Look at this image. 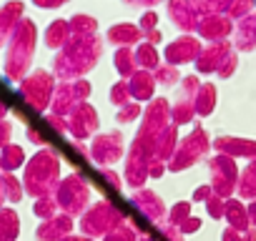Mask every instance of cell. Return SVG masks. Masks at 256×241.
I'll use <instances>...</instances> for the list:
<instances>
[{
  "instance_id": "cell-57",
  "label": "cell",
  "mask_w": 256,
  "mask_h": 241,
  "mask_svg": "<svg viewBox=\"0 0 256 241\" xmlns=\"http://www.w3.org/2000/svg\"><path fill=\"white\" fill-rule=\"evenodd\" d=\"M138 241H156V238H151V236H138Z\"/></svg>"
},
{
  "instance_id": "cell-21",
  "label": "cell",
  "mask_w": 256,
  "mask_h": 241,
  "mask_svg": "<svg viewBox=\"0 0 256 241\" xmlns=\"http://www.w3.org/2000/svg\"><path fill=\"white\" fill-rule=\"evenodd\" d=\"M228 56H231V53H228V46H214V48H208V50L201 56L198 70H201V73H214L216 68L224 66V60H226Z\"/></svg>"
},
{
  "instance_id": "cell-32",
  "label": "cell",
  "mask_w": 256,
  "mask_h": 241,
  "mask_svg": "<svg viewBox=\"0 0 256 241\" xmlns=\"http://www.w3.org/2000/svg\"><path fill=\"white\" fill-rule=\"evenodd\" d=\"M136 38H138V30H136L134 26H118V28L110 30V40H113V43H120V46L134 43Z\"/></svg>"
},
{
  "instance_id": "cell-6",
  "label": "cell",
  "mask_w": 256,
  "mask_h": 241,
  "mask_svg": "<svg viewBox=\"0 0 256 241\" xmlns=\"http://www.w3.org/2000/svg\"><path fill=\"white\" fill-rule=\"evenodd\" d=\"M56 204L66 216H83L90 204V186L80 174H70L58 184L56 191Z\"/></svg>"
},
{
  "instance_id": "cell-42",
  "label": "cell",
  "mask_w": 256,
  "mask_h": 241,
  "mask_svg": "<svg viewBox=\"0 0 256 241\" xmlns=\"http://www.w3.org/2000/svg\"><path fill=\"white\" fill-rule=\"evenodd\" d=\"M100 176H103V181H106L110 188H116V191L123 188V181H120V176H118L116 171H110V168H100Z\"/></svg>"
},
{
  "instance_id": "cell-45",
  "label": "cell",
  "mask_w": 256,
  "mask_h": 241,
  "mask_svg": "<svg viewBox=\"0 0 256 241\" xmlns=\"http://www.w3.org/2000/svg\"><path fill=\"white\" fill-rule=\"evenodd\" d=\"M156 80L164 83V86H171L174 80H178V73H176V68H161L156 73Z\"/></svg>"
},
{
  "instance_id": "cell-3",
  "label": "cell",
  "mask_w": 256,
  "mask_h": 241,
  "mask_svg": "<svg viewBox=\"0 0 256 241\" xmlns=\"http://www.w3.org/2000/svg\"><path fill=\"white\" fill-rule=\"evenodd\" d=\"M100 56V43L98 38H78L73 46H68L58 60H56V73L60 78H76L80 73H86L88 68H93L96 58Z\"/></svg>"
},
{
  "instance_id": "cell-56",
  "label": "cell",
  "mask_w": 256,
  "mask_h": 241,
  "mask_svg": "<svg viewBox=\"0 0 256 241\" xmlns=\"http://www.w3.org/2000/svg\"><path fill=\"white\" fill-rule=\"evenodd\" d=\"M6 116H8V106H6L3 100H0V120H3Z\"/></svg>"
},
{
  "instance_id": "cell-15",
  "label": "cell",
  "mask_w": 256,
  "mask_h": 241,
  "mask_svg": "<svg viewBox=\"0 0 256 241\" xmlns=\"http://www.w3.org/2000/svg\"><path fill=\"white\" fill-rule=\"evenodd\" d=\"M216 154H224L228 158H256V141L251 138H234V136H221L214 141Z\"/></svg>"
},
{
  "instance_id": "cell-46",
  "label": "cell",
  "mask_w": 256,
  "mask_h": 241,
  "mask_svg": "<svg viewBox=\"0 0 256 241\" xmlns=\"http://www.w3.org/2000/svg\"><path fill=\"white\" fill-rule=\"evenodd\" d=\"M211 196H214V188H211V186H198V188L194 191V201H196V204H206Z\"/></svg>"
},
{
  "instance_id": "cell-29",
  "label": "cell",
  "mask_w": 256,
  "mask_h": 241,
  "mask_svg": "<svg viewBox=\"0 0 256 241\" xmlns=\"http://www.w3.org/2000/svg\"><path fill=\"white\" fill-rule=\"evenodd\" d=\"M254 46H256V18H248V20L241 26L238 48H241V50H251Z\"/></svg>"
},
{
  "instance_id": "cell-14",
  "label": "cell",
  "mask_w": 256,
  "mask_h": 241,
  "mask_svg": "<svg viewBox=\"0 0 256 241\" xmlns=\"http://www.w3.org/2000/svg\"><path fill=\"white\" fill-rule=\"evenodd\" d=\"M73 226H76L73 216L58 214V216L43 221V224L36 228V236H38V241H63L66 236L73 234Z\"/></svg>"
},
{
  "instance_id": "cell-9",
  "label": "cell",
  "mask_w": 256,
  "mask_h": 241,
  "mask_svg": "<svg viewBox=\"0 0 256 241\" xmlns=\"http://www.w3.org/2000/svg\"><path fill=\"white\" fill-rule=\"evenodd\" d=\"M123 156V136L120 134H100V136H93L90 141V151H88V158L100 166V168H108L110 164L120 161Z\"/></svg>"
},
{
  "instance_id": "cell-7",
  "label": "cell",
  "mask_w": 256,
  "mask_h": 241,
  "mask_svg": "<svg viewBox=\"0 0 256 241\" xmlns=\"http://www.w3.org/2000/svg\"><path fill=\"white\" fill-rule=\"evenodd\" d=\"M208 174H211V188H214V194L228 201L236 194V186H238L236 158H228L224 154H216L208 161Z\"/></svg>"
},
{
  "instance_id": "cell-23",
  "label": "cell",
  "mask_w": 256,
  "mask_h": 241,
  "mask_svg": "<svg viewBox=\"0 0 256 241\" xmlns=\"http://www.w3.org/2000/svg\"><path fill=\"white\" fill-rule=\"evenodd\" d=\"M20 234V218L13 208H0V241H16Z\"/></svg>"
},
{
  "instance_id": "cell-11",
  "label": "cell",
  "mask_w": 256,
  "mask_h": 241,
  "mask_svg": "<svg viewBox=\"0 0 256 241\" xmlns=\"http://www.w3.org/2000/svg\"><path fill=\"white\" fill-rule=\"evenodd\" d=\"M151 164H154V158L146 154V151H141L136 144H131V148H128V156H126V184L131 186L134 191H138V188H144V184L148 181V171H151Z\"/></svg>"
},
{
  "instance_id": "cell-38",
  "label": "cell",
  "mask_w": 256,
  "mask_h": 241,
  "mask_svg": "<svg viewBox=\"0 0 256 241\" xmlns=\"http://www.w3.org/2000/svg\"><path fill=\"white\" fill-rule=\"evenodd\" d=\"M206 211H208V216L211 218H224V214H226V198H221V196H211L208 201H206Z\"/></svg>"
},
{
  "instance_id": "cell-26",
  "label": "cell",
  "mask_w": 256,
  "mask_h": 241,
  "mask_svg": "<svg viewBox=\"0 0 256 241\" xmlns=\"http://www.w3.org/2000/svg\"><path fill=\"white\" fill-rule=\"evenodd\" d=\"M196 116V108H194V100H186V98H178L176 106L171 108V124L174 126H186L191 124Z\"/></svg>"
},
{
  "instance_id": "cell-31",
  "label": "cell",
  "mask_w": 256,
  "mask_h": 241,
  "mask_svg": "<svg viewBox=\"0 0 256 241\" xmlns=\"http://www.w3.org/2000/svg\"><path fill=\"white\" fill-rule=\"evenodd\" d=\"M188 216H191V201H178V204L168 211V224L178 228V226H181Z\"/></svg>"
},
{
  "instance_id": "cell-25",
  "label": "cell",
  "mask_w": 256,
  "mask_h": 241,
  "mask_svg": "<svg viewBox=\"0 0 256 241\" xmlns=\"http://www.w3.org/2000/svg\"><path fill=\"white\" fill-rule=\"evenodd\" d=\"M194 108H196L198 116H211L214 113V108H216V88L211 83L198 88V93L194 98Z\"/></svg>"
},
{
  "instance_id": "cell-30",
  "label": "cell",
  "mask_w": 256,
  "mask_h": 241,
  "mask_svg": "<svg viewBox=\"0 0 256 241\" xmlns=\"http://www.w3.org/2000/svg\"><path fill=\"white\" fill-rule=\"evenodd\" d=\"M3 186H6V198H8V201H16V204H18V201L23 198V191H26V188L20 186V181H18L13 174H6V176H3Z\"/></svg>"
},
{
  "instance_id": "cell-22",
  "label": "cell",
  "mask_w": 256,
  "mask_h": 241,
  "mask_svg": "<svg viewBox=\"0 0 256 241\" xmlns=\"http://www.w3.org/2000/svg\"><path fill=\"white\" fill-rule=\"evenodd\" d=\"M26 164V154L20 146L16 144H8L0 148V171H6V174H13L16 168H20Z\"/></svg>"
},
{
  "instance_id": "cell-54",
  "label": "cell",
  "mask_w": 256,
  "mask_h": 241,
  "mask_svg": "<svg viewBox=\"0 0 256 241\" xmlns=\"http://www.w3.org/2000/svg\"><path fill=\"white\" fill-rule=\"evenodd\" d=\"M63 241H96V238H88V236H73V234H70V236H66Z\"/></svg>"
},
{
  "instance_id": "cell-48",
  "label": "cell",
  "mask_w": 256,
  "mask_h": 241,
  "mask_svg": "<svg viewBox=\"0 0 256 241\" xmlns=\"http://www.w3.org/2000/svg\"><path fill=\"white\" fill-rule=\"evenodd\" d=\"M164 174H166V164L154 161V164H151V171H148V178H161Z\"/></svg>"
},
{
  "instance_id": "cell-55",
  "label": "cell",
  "mask_w": 256,
  "mask_h": 241,
  "mask_svg": "<svg viewBox=\"0 0 256 241\" xmlns=\"http://www.w3.org/2000/svg\"><path fill=\"white\" fill-rule=\"evenodd\" d=\"M3 201H8V198H6V186H3V176H0V206H3Z\"/></svg>"
},
{
  "instance_id": "cell-34",
  "label": "cell",
  "mask_w": 256,
  "mask_h": 241,
  "mask_svg": "<svg viewBox=\"0 0 256 241\" xmlns=\"http://www.w3.org/2000/svg\"><path fill=\"white\" fill-rule=\"evenodd\" d=\"M66 36H68V26L66 23H56V26H50L48 28V46L50 48H58V46H63L66 43Z\"/></svg>"
},
{
  "instance_id": "cell-10",
  "label": "cell",
  "mask_w": 256,
  "mask_h": 241,
  "mask_svg": "<svg viewBox=\"0 0 256 241\" xmlns=\"http://www.w3.org/2000/svg\"><path fill=\"white\" fill-rule=\"evenodd\" d=\"M96 131H98V113H96V108L88 106L86 100L78 103L68 113V134L76 141H86V138H93Z\"/></svg>"
},
{
  "instance_id": "cell-33",
  "label": "cell",
  "mask_w": 256,
  "mask_h": 241,
  "mask_svg": "<svg viewBox=\"0 0 256 241\" xmlns=\"http://www.w3.org/2000/svg\"><path fill=\"white\" fill-rule=\"evenodd\" d=\"M103 241H138V231L131 226V224H123V226H118L116 231H110Z\"/></svg>"
},
{
  "instance_id": "cell-4",
  "label": "cell",
  "mask_w": 256,
  "mask_h": 241,
  "mask_svg": "<svg viewBox=\"0 0 256 241\" xmlns=\"http://www.w3.org/2000/svg\"><path fill=\"white\" fill-rule=\"evenodd\" d=\"M126 224L123 211L110 204V201H96L93 206H88V211L80 216V231L88 238H106L110 231H116L118 226Z\"/></svg>"
},
{
  "instance_id": "cell-51",
  "label": "cell",
  "mask_w": 256,
  "mask_h": 241,
  "mask_svg": "<svg viewBox=\"0 0 256 241\" xmlns=\"http://www.w3.org/2000/svg\"><path fill=\"white\" fill-rule=\"evenodd\" d=\"M28 138H30L33 144H38V146H43V144H46V138H43V136H40L38 131H33V128L28 131Z\"/></svg>"
},
{
  "instance_id": "cell-50",
  "label": "cell",
  "mask_w": 256,
  "mask_h": 241,
  "mask_svg": "<svg viewBox=\"0 0 256 241\" xmlns=\"http://www.w3.org/2000/svg\"><path fill=\"white\" fill-rule=\"evenodd\" d=\"M40 8H56V6H63L66 0H36Z\"/></svg>"
},
{
  "instance_id": "cell-1",
  "label": "cell",
  "mask_w": 256,
  "mask_h": 241,
  "mask_svg": "<svg viewBox=\"0 0 256 241\" xmlns=\"http://www.w3.org/2000/svg\"><path fill=\"white\" fill-rule=\"evenodd\" d=\"M58 184H60V158L56 151L43 148L28 161L23 188L33 198H46V196H56Z\"/></svg>"
},
{
  "instance_id": "cell-53",
  "label": "cell",
  "mask_w": 256,
  "mask_h": 241,
  "mask_svg": "<svg viewBox=\"0 0 256 241\" xmlns=\"http://www.w3.org/2000/svg\"><path fill=\"white\" fill-rule=\"evenodd\" d=\"M73 148H76V151H78L80 156H88V148H86V146H83L80 141H76V144H73Z\"/></svg>"
},
{
  "instance_id": "cell-12",
  "label": "cell",
  "mask_w": 256,
  "mask_h": 241,
  "mask_svg": "<svg viewBox=\"0 0 256 241\" xmlns=\"http://www.w3.org/2000/svg\"><path fill=\"white\" fill-rule=\"evenodd\" d=\"M90 93V86L86 80H76V83H63L56 93H53V113L56 116H68L78 103H83Z\"/></svg>"
},
{
  "instance_id": "cell-37",
  "label": "cell",
  "mask_w": 256,
  "mask_h": 241,
  "mask_svg": "<svg viewBox=\"0 0 256 241\" xmlns=\"http://www.w3.org/2000/svg\"><path fill=\"white\" fill-rule=\"evenodd\" d=\"M136 60H138L144 68H156V66H158V56H156V50H154L151 46H141L138 53H136Z\"/></svg>"
},
{
  "instance_id": "cell-13",
  "label": "cell",
  "mask_w": 256,
  "mask_h": 241,
  "mask_svg": "<svg viewBox=\"0 0 256 241\" xmlns=\"http://www.w3.org/2000/svg\"><path fill=\"white\" fill-rule=\"evenodd\" d=\"M131 204H134V208H136V211H141L151 224H164V218L168 216V208H166L164 198H161L156 191L138 188V191H134Z\"/></svg>"
},
{
  "instance_id": "cell-39",
  "label": "cell",
  "mask_w": 256,
  "mask_h": 241,
  "mask_svg": "<svg viewBox=\"0 0 256 241\" xmlns=\"http://www.w3.org/2000/svg\"><path fill=\"white\" fill-rule=\"evenodd\" d=\"M221 241H256V228H248V231H236V228H226L221 234Z\"/></svg>"
},
{
  "instance_id": "cell-8",
  "label": "cell",
  "mask_w": 256,
  "mask_h": 241,
  "mask_svg": "<svg viewBox=\"0 0 256 241\" xmlns=\"http://www.w3.org/2000/svg\"><path fill=\"white\" fill-rule=\"evenodd\" d=\"M56 83L50 78V73L46 70H36L33 76H28L23 83H20V96L26 98V103L36 110H46L50 103H53V90Z\"/></svg>"
},
{
  "instance_id": "cell-47",
  "label": "cell",
  "mask_w": 256,
  "mask_h": 241,
  "mask_svg": "<svg viewBox=\"0 0 256 241\" xmlns=\"http://www.w3.org/2000/svg\"><path fill=\"white\" fill-rule=\"evenodd\" d=\"M234 68H236V58H234V56H228V58L224 60V66L218 68V76H221V78H226V76H231V73H234Z\"/></svg>"
},
{
  "instance_id": "cell-44",
  "label": "cell",
  "mask_w": 256,
  "mask_h": 241,
  "mask_svg": "<svg viewBox=\"0 0 256 241\" xmlns=\"http://www.w3.org/2000/svg\"><path fill=\"white\" fill-rule=\"evenodd\" d=\"M46 120H48V126H50V128H56L58 134H66V131H68V120H63V116L48 113V116H46Z\"/></svg>"
},
{
  "instance_id": "cell-5",
  "label": "cell",
  "mask_w": 256,
  "mask_h": 241,
  "mask_svg": "<svg viewBox=\"0 0 256 241\" xmlns=\"http://www.w3.org/2000/svg\"><path fill=\"white\" fill-rule=\"evenodd\" d=\"M211 146H214V141L208 138V134H206L201 126H196L186 138H181V141H178V148H176L174 158L166 164V171L181 174V171H186V168L196 166L198 161H204V158H206V154L211 151Z\"/></svg>"
},
{
  "instance_id": "cell-2",
  "label": "cell",
  "mask_w": 256,
  "mask_h": 241,
  "mask_svg": "<svg viewBox=\"0 0 256 241\" xmlns=\"http://www.w3.org/2000/svg\"><path fill=\"white\" fill-rule=\"evenodd\" d=\"M33 50H36V26L30 20H20L10 33V48L6 58V76L10 80H20L26 76Z\"/></svg>"
},
{
  "instance_id": "cell-20",
  "label": "cell",
  "mask_w": 256,
  "mask_h": 241,
  "mask_svg": "<svg viewBox=\"0 0 256 241\" xmlns=\"http://www.w3.org/2000/svg\"><path fill=\"white\" fill-rule=\"evenodd\" d=\"M236 194H238V198H244V201H254V198H256V158H251L248 166L238 174Z\"/></svg>"
},
{
  "instance_id": "cell-18",
  "label": "cell",
  "mask_w": 256,
  "mask_h": 241,
  "mask_svg": "<svg viewBox=\"0 0 256 241\" xmlns=\"http://www.w3.org/2000/svg\"><path fill=\"white\" fill-rule=\"evenodd\" d=\"M224 218H226L228 226L236 228V231H248V228H251L248 211H246V206H244L241 201H236V198H228V201H226V214H224Z\"/></svg>"
},
{
  "instance_id": "cell-19",
  "label": "cell",
  "mask_w": 256,
  "mask_h": 241,
  "mask_svg": "<svg viewBox=\"0 0 256 241\" xmlns=\"http://www.w3.org/2000/svg\"><path fill=\"white\" fill-rule=\"evenodd\" d=\"M20 13H23V6L20 3H8L6 8H0V46L6 43V38L20 23Z\"/></svg>"
},
{
  "instance_id": "cell-40",
  "label": "cell",
  "mask_w": 256,
  "mask_h": 241,
  "mask_svg": "<svg viewBox=\"0 0 256 241\" xmlns=\"http://www.w3.org/2000/svg\"><path fill=\"white\" fill-rule=\"evenodd\" d=\"M138 116H141L138 103H128V106H123V108L118 110V120H120V124H131V120H136Z\"/></svg>"
},
{
  "instance_id": "cell-41",
  "label": "cell",
  "mask_w": 256,
  "mask_h": 241,
  "mask_svg": "<svg viewBox=\"0 0 256 241\" xmlns=\"http://www.w3.org/2000/svg\"><path fill=\"white\" fill-rule=\"evenodd\" d=\"M158 228H161V234H164V238H166V241H184V234H181L176 226H171L168 221L158 224Z\"/></svg>"
},
{
  "instance_id": "cell-28",
  "label": "cell",
  "mask_w": 256,
  "mask_h": 241,
  "mask_svg": "<svg viewBox=\"0 0 256 241\" xmlns=\"http://www.w3.org/2000/svg\"><path fill=\"white\" fill-rule=\"evenodd\" d=\"M56 211H58L56 196H46V198H38V201H36V206H33V214H36V216H38L40 221H48V218L58 216Z\"/></svg>"
},
{
  "instance_id": "cell-17",
  "label": "cell",
  "mask_w": 256,
  "mask_h": 241,
  "mask_svg": "<svg viewBox=\"0 0 256 241\" xmlns=\"http://www.w3.org/2000/svg\"><path fill=\"white\" fill-rule=\"evenodd\" d=\"M198 56V43L194 38H181L178 43H174L168 50H166V58L176 66V63H188Z\"/></svg>"
},
{
  "instance_id": "cell-43",
  "label": "cell",
  "mask_w": 256,
  "mask_h": 241,
  "mask_svg": "<svg viewBox=\"0 0 256 241\" xmlns=\"http://www.w3.org/2000/svg\"><path fill=\"white\" fill-rule=\"evenodd\" d=\"M201 224H204V221H201L198 216H188V218L178 226V231H181L184 236H188V234H196V231L201 228Z\"/></svg>"
},
{
  "instance_id": "cell-49",
  "label": "cell",
  "mask_w": 256,
  "mask_h": 241,
  "mask_svg": "<svg viewBox=\"0 0 256 241\" xmlns=\"http://www.w3.org/2000/svg\"><path fill=\"white\" fill-rule=\"evenodd\" d=\"M246 211H248V221H251V228H256V198L246 206Z\"/></svg>"
},
{
  "instance_id": "cell-52",
  "label": "cell",
  "mask_w": 256,
  "mask_h": 241,
  "mask_svg": "<svg viewBox=\"0 0 256 241\" xmlns=\"http://www.w3.org/2000/svg\"><path fill=\"white\" fill-rule=\"evenodd\" d=\"M156 26V16H146L144 18V28H154Z\"/></svg>"
},
{
  "instance_id": "cell-24",
  "label": "cell",
  "mask_w": 256,
  "mask_h": 241,
  "mask_svg": "<svg viewBox=\"0 0 256 241\" xmlns=\"http://www.w3.org/2000/svg\"><path fill=\"white\" fill-rule=\"evenodd\" d=\"M154 86H156V78L154 76L136 73L128 88H131V96H136V100H151L154 98Z\"/></svg>"
},
{
  "instance_id": "cell-16",
  "label": "cell",
  "mask_w": 256,
  "mask_h": 241,
  "mask_svg": "<svg viewBox=\"0 0 256 241\" xmlns=\"http://www.w3.org/2000/svg\"><path fill=\"white\" fill-rule=\"evenodd\" d=\"M178 126H166L164 131H161V136L156 138V161H161V164H168L171 158H174V154H176V148H178Z\"/></svg>"
},
{
  "instance_id": "cell-35",
  "label": "cell",
  "mask_w": 256,
  "mask_h": 241,
  "mask_svg": "<svg viewBox=\"0 0 256 241\" xmlns=\"http://www.w3.org/2000/svg\"><path fill=\"white\" fill-rule=\"evenodd\" d=\"M128 100H131V88H128L126 83H116L113 90H110V103L123 108V106H128Z\"/></svg>"
},
{
  "instance_id": "cell-36",
  "label": "cell",
  "mask_w": 256,
  "mask_h": 241,
  "mask_svg": "<svg viewBox=\"0 0 256 241\" xmlns=\"http://www.w3.org/2000/svg\"><path fill=\"white\" fill-rule=\"evenodd\" d=\"M116 66H118V70H120L123 76H131L134 68H136V58L131 56V50H120V53L116 56Z\"/></svg>"
},
{
  "instance_id": "cell-27",
  "label": "cell",
  "mask_w": 256,
  "mask_h": 241,
  "mask_svg": "<svg viewBox=\"0 0 256 241\" xmlns=\"http://www.w3.org/2000/svg\"><path fill=\"white\" fill-rule=\"evenodd\" d=\"M198 30H201L204 38H224V36L231 30V26H228V20H224V18H208V20L201 23Z\"/></svg>"
}]
</instances>
